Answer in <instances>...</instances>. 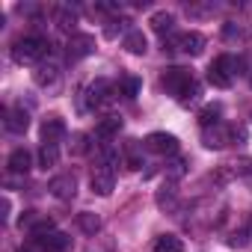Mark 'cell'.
<instances>
[{
    "label": "cell",
    "instance_id": "6da1fadb",
    "mask_svg": "<svg viewBox=\"0 0 252 252\" xmlns=\"http://www.w3.org/2000/svg\"><path fill=\"white\" fill-rule=\"evenodd\" d=\"M237 68H243V60H234L231 54H222V57H217V60L211 63L208 80H211L217 89H228V86H231V77L240 74Z\"/></svg>",
    "mask_w": 252,
    "mask_h": 252
},
{
    "label": "cell",
    "instance_id": "7a4b0ae2",
    "mask_svg": "<svg viewBox=\"0 0 252 252\" xmlns=\"http://www.w3.org/2000/svg\"><path fill=\"white\" fill-rule=\"evenodd\" d=\"M48 51H51L48 39H42V36H24V39L15 42L12 57H15L18 63H33V60H42Z\"/></svg>",
    "mask_w": 252,
    "mask_h": 252
},
{
    "label": "cell",
    "instance_id": "3957f363",
    "mask_svg": "<svg viewBox=\"0 0 252 252\" xmlns=\"http://www.w3.org/2000/svg\"><path fill=\"white\" fill-rule=\"evenodd\" d=\"M160 80H163L166 92H169V95H175V98H181V95H184V92H187V89H190V86L196 83V80H193V74H190L187 68H178V65L166 68Z\"/></svg>",
    "mask_w": 252,
    "mask_h": 252
},
{
    "label": "cell",
    "instance_id": "277c9868",
    "mask_svg": "<svg viewBox=\"0 0 252 252\" xmlns=\"http://www.w3.org/2000/svg\"><path fill=\"white\" fill-rule=\"evenodd\" d=\"M202 48H205L202 33H193V30H190V33L169 36V51H181V54H187V57H199Z\"/></svg>",
    "mask_w": 252,
    "mask_h": 252
},
{
    "label": "cell",
    "instance_id": "5b68a950",
    "mask_svg": "<svg viewBox=\"0 0 252 252\" xmlns=\"http://www.w3.org/2000/svg\"><path fill=\"white\" fill-rule=\"evenodd\" d=\"M33 246H36V252H65L71 246V237L63 231H51V234L33 237Z\"/></svg>",
    "mask_w": 252,
    "mask_h": 252
},
{
    "label": "cell",
    "instance_id": "8992f818",
    "mask_svg": "<svg viewBox=\"0 0 252 252\" xmlns=\"http://www.w3.org/2000/svg\"><path fill=\"white\" fill-rule=\"evenodd\" d=\"M146 149L155 152V155H175L178 152V140L172 134H163V131H155L146 137Z\"/></svg>",
    "mask_w": 252,
    "mask_h": 252
},
{
    "label": "cell",
    "instance_id": "52a82bcc",
    "mask_svg": "<svg viewBox=\"0 0 252 252\" xmlns=\"http://www.w3.org/2000/svg\"><path fill=\"white\" fill-rule=\"evenodd\" d=\"M89 184H92V193H98V196H110L113 187H116V175H113V169L104 163V166H98V169L92 172Z\"/></svg>",
    "mask_w": 252,
    "mask_h": 252
},
{
    "label": "cell",
    "instance_id": "ba28073f",
    "mask_svg": "<svg viewBox=\"0 0 252 252\" xmlns=\"http://www.w3.org/2000/svg\"><path fill=\"white\" fill-rule=\"evenodd\" d=\"M89 54H95V36H89V33H74V36L68 39V57H71V60H80V57H89Z\"/></svg>",
    "mask_w": 252,
    "mask_h": 252
},
{
    "label": "cell",
    "instance_id": "9c48e42d",
    "mask_svg": "<svg viewBox=\"0 0 252 252\" xmlns=\"http://www.w3.org/2000/svg\"><path fill=\"white\" fill-rule=\"evenodd\" d=\"M48 190H51V196H54V199L68 202V199L77 193V184H74V178H71V175H57V178H51Z\"/></svg>",
    "mask_w": 252,
    "mask_h": 252
},
{
    "label": "cell",
    "instance_id": "30bf717a",
    "mask_svg": "<svg viewBox=\"0 0 252 252\" xmlns=\"http://www.w3.org/2000/svg\"><path fill=\"white\" fill-rule=\"evenodd\" d=\"M63 137H65V122H63L60 116H48V119L42 122V140L51 143V146H57Z\"/></svg>",
    "mask_w": 252,
    "mask_h": 252
},
{
    "label": "cell",
    "instance_id": "8fae6325",
    "mask_svg": "<svg viewBox=\"0 0 252 252\" xmlns=\"http://www.w3.org/2000/svg\"><path fill=\"white\" fill-rule=\"evenodd\" d=\"M228 140H231V131H225L222 125L205 128V134H202V143H205L208 149H222V146H228Z\"/></svg>",
    "mask_w": 252,
    "mask_h": 252
},
{
    "label": "cell",
    "instance_id": "7c38bea8",
    "mask_svg": "<svg viewBox=\"0 0 252 252\" xmlns=\"http://www.w3.org/2000/svg\"><path fill=\"white\" fill-rule=\"evenodd\" d=\"M6 128L12 134H24L30 128V113L24 107H15V110H6Z\"/></svg>",
    "mask_w": 252,
    "mask_h": 252
},
{
    "label": "cell",
    "instance_id": "4fadbf2b",
    "mask_svg": "<svg viewBox=\"0 0 252 252\" xmlns=\"http://www.w3.org/2000/svg\"><path fill=\"white\" fill-rule=\"evenodd\" d=\"M107 92H110V83L104 80V77H98L89 89H86V107H101V104H107Z\"/></svg>",
    "mask_w": 252,
    "mask_h": 252
},
{
    "label": "cell",
    "instance_id": "5bb4252c",
    "mask_svg": "<svg viewBox=\"0 0 252 252\" xmlns=\"http://www.w3.org/2000/svg\"><path fill=\"white\" fill-rule=\"evenodd\" d=\"M9 172H15V175H27L30 169H33V158H30V152L27 149H15L12 155H9Z\"/></svg>",
    "mask_w": 252,
    "mask_h": 252
},
{
    "label": "cell",
    "instance_id": "9a60e30c",
    "mask_svg": "<svg viewBox=\"0 0 252 252\" xmlns=\"http://www.w3.org/2000/svg\"><path fill=\"white\" fill-rule=\"evenodd\" d=\"M125 51L134 54V57H143V54L149 51V39H146L140 30H131L128 36H125Z\"/></svg>",
    "mask_w": 252,
    "mask_h": 252
},
{
    "label": "cell",
    "instance_id": "2e32d148",
    "mask_svg": "<svg viewBox=\"0 0 252 252\" xmlns=\"http://www.w3.org/2000/svg\"><path fill=\"white\" fill-rule=\"evenodd\" d=\"M149 24H152V30H155L158 36H166V33H172V27H175V18H172V12H155Z\"/></svg>",
    "mask_w": 252,
    "mask_h": 252
},
{
    "label": "cell",
    "instance_id": "e0dca14e",
    "mask_svg": "<svg viewBox=\"0 0 252 252\" xmlns=\"http://www.w3.org/2000/svg\"><path fill=\"white\" fill-rule=\"evenodd\" d=\"M152 252H184V243H181V237H175V234H160V237L155 240Z\"/></svg>",
    "mask_w": 252,
    "mask_h": 252
},
{
    "label": "cell",
    "instance_id": "ac0fdd59",
    "mask_svg": "<svg viewBox=\"0 0 252 252\" xmlns=\"http://www.w3.org/2000/svg\"><path fill=\"white\" fill-rule=\"evenodd\" d=\"M119 131H122V119H116V116L101 119V122H98V128H95V134H98L101 140H110V137L119 134Z\"/></svg>",
    "mask_w": 252,
    "mask_h": 252
},
{
    "label": "cell",
    "instance_id": "d6986e66",
    "mask_svg": "<svg viewBox=\"0 0 252 252\" xmlns=\"http://www.w3.org/2000/svg\"><path fill=\"white\" fill-rule=\"evenodd\" d=\"M220 116H222V107H220V104H208V107H202V113H199L202 128H214V125H220Z\"/></svg>",
    "mask_w": 252,
    "mask_h": 252
},
{
    "label": "cell",
    "instance_id": "ffe728a7",
    "mask_svg": "<svg viewBox=\"0 0 252 252\" xmlns=\"http://www.w3.org/2000/svg\"><path fill=\"white\" fill-rule=\"evenodd\" d=\"M57 160H60V152H57V146H51V143H42V149H39V166H42V169H51V166H57Z\"/></svg>",
    "mask_w": 252,
    "mask_h": 252
},
{
    "label": "cell",
    "instance_id": "44dd1931",
    "mask_svg": "<svg viewBox=\"0 0 252 252\" xmlns=\"http://www.w3.org/2000/svg\"><path fill=\"white\" fill-rule=\"evenodd\" d=\"M140 89H143V80L140 77H122L119 80V95H125V98H137Z\"/></svg>",
    "mask_w": 252,
    "mask_h": 252
},
{
    "label": "cell",
    "instance_id": "7402d4cb",
    "mask_svg": "<svg viewBox=\"0 0 252 252\" xmlns=\"http://www.w3.org/2000/svg\"><path fill=\"white\" fill-rule=\"evenodd\" d=\"M33 77H36V83H39V86H51V83H57L60 68H57V65H39Z\"/></svg>",
    "mask_w": 252,
    "mask_h": 252
},
{
    "label": "cell",
    "instance_id": "603a6c76",
    "mask_svg": "<svg viewBox=\"0 0 252 252\" xmlns=\"http://www.w3.org/2000/svg\"><path fill=\"white\" fill-rule=\"evenodd\" d=\"M77 225H80L86 234H95V231L101 228V217H98V214H89V211H83V214H77Z\"/></svg>",
    "mask_w": 252,
    "mask_h": 252
},
{
    "label": "cell",
    "instance_id": "cb8c5ba5",
    "mask_svg": "<svg viewBox=\"0 0 252 252\" xmlns=\"http://www.w3.org/2000/svg\"><path fill=\"white\" fill-rule=\"evenodd\" d=\"M57 24H60V30H74L77 18H74L71 9H60V12H57Z\"/></svg>",
    "mask_w": 252,
    "mask_h": 252
},
{
    "label": "cell",
    "instance_id": "d4e9b609",
    "mask_svg": "<svg viewBox=\"0 0 252 252\" xmlns=\"http://www.w3.org/2000/svg\"><path fill=\"white\" fill-rule=\"evenodd\" d=\"M89 137L86 134H74V140H71V155H86L89 152V143H86Z\"/></svg>",
    "mask_w": 252,
    "mask_h": 252
},
{
    "label": "cell",
    "instance_id": "484cf974",
    "mask_svg": "<svg viewBox=\"0 0 252 252\" xmlns=\"http://www.w3.org/2000/svg\"><path fill=\"white\" fill-rule=\"evenodd\" d=\"M172 202H175V187H163V190L158 193V205H160V208H169Z\"/></svg>",
    "mask_w": 252,
    "mask_h": 252
},
{
    "label": "cell",
    "instance_id": "4316f807",
    "mask_svg": "<svg viewBox=\"0 0 252 252\" xmlns=\"http://www.w3.org/2000/svg\"><path fill=\"white\" fill-rule=\"evenodd\" d=\"M39 220H42V217H39L36 211H24V214L18 217V225H21V228H24V225H27V228H33V225H36Z\"/></svg>",
    "mask_w": 252,
    "mask_h": 252
},
{
    "label": "cell",
    "instance_id": "83f0119b",
    "mask_svg": "<svg viewBox=\"0 0 252 252\" xmlns=\"http://www.w3.org/2000/svg\"><path fill=\"white\" fill-rule=\"evenodd\" d=\"M169 175H172V178L184 175V163H181V160H175V163H172V169H169Z\"/></svg>",
    "mask_w": 252,
    "mask_h": 252
},
{
    "label": "cell",
    "instance_id": "f1b7e54d",
    "mask_svg": "<svg viewBox=\"0 0 252 252\" xmlns=\"http://www.w3.org/2000/svg\"><path fill=\"white\" fill-rule=\"evenodd\" d=\"M249 83H252V77H249Z\"/></svg>",
    "mask_w": 252,
    "mask_h": 252
}]
</instances>
